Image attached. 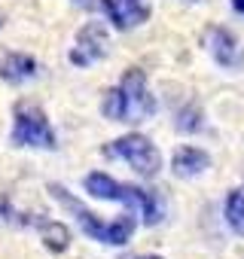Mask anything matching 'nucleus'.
I'll list each match as a JSON object with an SVG mask.
<instances>
[{
    "label": "nucleus",
    "instance_id": "obj_1",
    "mask_svg": "<svg viewBox=\"0 0 244 259\" xmlns=\"http://www.w3.org/2000/svg\"><path fill=\"white\" fill-rule=\"evenodd\" d=\"M156 110H159V101L141 67H129L113 89L104 92V101H101V116L119 125H144L156 116Z\"/></svg>",
    "mask_w": 244,
    "mask_h": 259
},
{
    "label": "nucleus",
    "instance_id": "obj_2",
    "mask_svg": "<svg viewBox=\"0 0 244 259\" xmlns=\"http://www.w3.org/2000/svg\"><path fill=\"white\" fill-rule=\"evenodd\" d=\"M83 189L89 198H98V201H116L122 207H129L141 226H159L165 220V198L159 189H144V186H135V183H122V180H113L110 174L104 171H92L83 177Z\"/></svg>",
    "mask_w": 244,
    "mask_h": 259
},
{
    "label": "nucleus",
    "instance_id": "obj_3",
    "mask_svg": "<svg viewBox=\"0 0 244 259\" xmlns=\"http://www.w3.org/2000/svg\"><path fill=\"white\" fill-rule=\"evenodd\" d=\"M49 195L73 217V223L79 226V232L104 247H129L135 232H138V217L132 210L119 213L116 220H101V213L89 210L70 189H64L61 183H49Z\"/></svg>",
    "mask_w": 244,
    "mask_h": 259
},
{
    "label": "nucleus",
    "instance_id": "obj_4",
    "mask_svg": "<svg viewBox=\"0 0 244 259\" xmlns=\"http://www.w3.org/2000/svg\"><path fill=\"white\" fill-rule=\"evenodd\" d=\"M10 147L16 150H58V135L46 116V110L34 101H19L13 107V128H10Z\"/></svg>",
    "mask_w": 244,
    "mask_h": 259
},
{
    "label": "nucleus",
    "instance_id": "obj_5",
    "mask_svg": "<svg viewBox=\"0 0 244 259\" xmlns=\"http://www.w3.org/2000/svg\"><path fill=\"white\" fill-rule=\"evenodd\" d=\"M101 156L110 159V162H126L144 180H153L162 171V153H159V147L147 135H138V132H129V135H122V138L107 141L101 147Z\"/></svg>",
    "mask_w": 244,
    "mask_h": 259
},
{
    "label": "nucleus",
    "instance_id": "obj_6",
    "mask_svg": "<svg viewBox=\"0 0 244 259\" xmlns=\"http://www.w3.org/2000/svg\"><path fill=\"white\" fill-rule=\"evenodd\" d=\"M110 55V31L101 22H86L73 34V46L67 52L73 67H92Z\"/></svg>",
    "mask_w": 244,
    "mask_h": 259
},
{
    "label": "nucleus",
    "instance_id": "obj_7",
    "mask_svg": "<svg viewBox=\"0 0 244 259\" xmlns=\"http://www.w3.org/2000/svg\"><path fill=\"white\" fill-rule=\"evenodd\" d=\"M98 10L113 31H135L150 22L153 0H98Z\"/></svg>",
    "mask_w": 244,
    "mask_h": 259
},
{
    "label": "nucleus",
    "instance_id": "obj_8",
    "mask_svg": "<svg viewBox=\"0 0 244 259\" xmlns=\"http://www.w3.org/2000/svg\"><path fill=\"white\" fill-rule=\"evenodd\" d=\"M205 52L211 55V61L223 70H238L244 64V49H241V40L223 28V25H214L205 31Z\"/></svg>",
    "mask_w": 244,
    "mask_h": 259
},
{
    "label": "nucleus",
    "instance_id": "obj_9",
    "mask_svg": "<svg viewBox=\"0 0 244 259\" xmlns=\"http://www.w3.org/2000/svg\"><path fill=\"white\" fill-rule=\"evenodd\" d=\"M40 76V61L28 52L0 49V79L7 85H25Z\"/></svg>",
    "mask_w": 244,
    "mask_h": 259
},
{
    "label": "nucleus",
    "instance_id": "obj_10",
    "mask_svg": "<svg viewBox=\"0 0 244 259\" xmlns=\"http://www.w3.org/2000/svg\"><path fill=\"white\" fill-rule=\"evenodd\" d=\"M211 171V153L192 144H183L171 156V174L177 180H198L201 174Z\"/></svg>",
    "mask_w": 244,
    "mask_h": 259
},
{
    "label": "nucleus",
    "instance_id": "obj_11",
    "mask_svg": "<svg viewBox=\"0 0 244 259\" xmlns=\"http://www.w3.org/2000/svg\"><path fill=\"white\" fill-rule=\"evenodd\" d=\"M223 220L238 238H244V186L229 189V195L223 201Z\"/></svg>",
    "mask_w": 244,
    "mask_h": 259
},
{
    "label": "nucleus",
    "instance_id": "obj_12",
    "mask_svg": "<svg viewBox=\"0 0 244 259\" xmlns=\"http://www.w3.org/2000/svg\"><path fill=\"white\" fill-rule=\"evenodd\" d=\"M174 128H177L180 135H198V132H205V113H201V107L198 104L180 107L174 113Z\"/></svg>",
    "mask_w": 244,
    "mask_h": 259
},
{
    "label": "nucleus",
    "instance_id": "obj_13",
    "mask_svg": "<svg viewBox=\"0 0 244 259\" xmlns=\"http://www.w3.org/2000/svg\"><path fill=\"white\" fill-rule=\"evenodd\" d=\"M229 7H232L238 16H244V0H229Z\"/></svg>",
    "mask_w": 244,
    "mask_h": 259
},
{
    "label": "nucleus",
    "instance_id": "obj_14",
    "mask_svg": "<svg viewBox=\"0 0 244 259\" xmlns=\"http://www.w3.org/2000/svg\"><path fill=\"white\" fill-rule=\"evenodd\" d=\"M4 22H7V16H4V10H0V28H4Z\"/></svg>",
    "mask_w": 244,
    "mask_h": 259
},
{
    "label": "nucleus",
    "instance_id": "obj_15",
    "mask_svg": "<svg viewBox=\"0 0 244 259\" xmlns=\"http://www.w3.org/2000/svg\"><path fill=\"white\" fill-rule=\"evenodd\" d=\"M135 259H162V256H135Z\"/></svg>",
    "mask_w": 244,
    "mask_h": 259
},
{
    "label": "nucleus",
    "instance_id": "obj_16",
    "mask_svg": "<svg viewBox=\"0 0 244 259\" xmlns=\"http://www.w3.org/2000/svg\"><path fill=\"white\" fill-rule=\"evenodd\" d=\"M73 4H76V7H86V4H89V0H73Z\"/></svg>",
    "mask_w": 244,
    "mask_h": 259
},
{
    "label": "nucleus",
    "instance_id": "obj_17",
    "mask_svg": "<svg viewBox=\"0 0 244 259\" xmlns=\"http://www.w3.org/2000/svg\"><path fill=\"white\" fill-rule=\"evenodd\" d=\"M183 4H201V0H183Z\"/></svg>",
    "mask_w": 244,
    "mask_h": 259
}]
</instances>
